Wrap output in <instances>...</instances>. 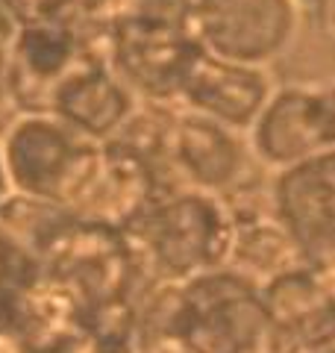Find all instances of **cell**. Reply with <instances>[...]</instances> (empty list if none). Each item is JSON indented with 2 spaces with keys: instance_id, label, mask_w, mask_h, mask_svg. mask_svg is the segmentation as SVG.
<instances>
[{
  "instance_id": "6da1fadb",
  "label": "cell",
  "mask_w": 335,
  "mask_h": 353,
  "mask_svg": "<svg viewBox=\"0 0 335 353\" xmlns=\"http://www.w3.org/2000/svg\"><path fill=\"white\" fill-rule=\"evenodd\" d=\"M136 265L165 285H183L227 268L232 212L223 197L165 189L124 233Z\"/></svg>"
},
{
  "instance_id": "7a4b0ae2",
  "label": "cell",
  "mask_w": 335,
  "mask_h": 353,
  "mask_svg": "<svg viewBox=\"0 0 335 353\" xmlns=\"http://www.w3.org/2000/svg\"><path fill=\"white\" fill-rule=\"evenodd\" d=\"M168 312V336L180 353H279L262 285L218 268L183 285Z\"/></svg>"
},
{
  "instance_id": "3957f363",
  "label": "cell",
  "mask_w": 335,
  "mask_h": 353,
  "mask_svg": "<svg viewBox=\"0 0 335 353\" xmlns=\"http://www.w3.org/2000/svg\"><path fill=\"white\" fill-rule=\"evenodd\" d=\"M103 57L141 103L176 106L200 48L185 24V6L148 0L109 27Z\"/></svg>"
},
{
  "instance_id": "277c9868",
  "label": "cell",
  "mask_w": 335,
  "mask_h": 353,
  "mask_svg": "<svg viewBox=\"0 0 335 353\" xmlns=\"http://www.w3.org/2000/svg\"><path fill=\"white\" fill-rule=\"evenodd\" d=\"M97 141L80 136L50 112H18L0 153L15 201L41 203L65 215Z\"/></svg>"
},
{
  "instance_id": "5b68a950",
  "label": "cell",
  "mask_w": 335,
  "mask_h": 353,
  "mask_svg": "<svg viewBox=\"0 0 335 353\" xmlns=\"http://www.w3.org/2000/svg\"><path fill=\"white\" fill-rule=\"evenodd\" d=\"M294 0H188L185 24L197 48L218 59L247 62L259 68L288 53L300 32Z\"/></svg>"
},
{
  "instance_id": "8992f818",
  "label": "cell",
  "mask_w": 335,
  "mask_h": 353,
  "mask_svg": "<svg viewBox=\"0 0 335 353\" xmlns=\"http://www.w3.org/2000/svg\"><path fill=\"white\" fill-rule=\"evenodd\" d=\"M256 165L283 171L335 148V83H285L267 97L247 130Z\"/></svg>"
},
{
  "instance_id": "52a82bcc",
  "label": "cell",
  "mask_w": 335,
  "mask_h": 353,
  "mask_svg": "<svg viewBox=\"0 0 335 353\" xmlns=\"http://www.w3.org/2000/svg\"><path fill=\"white\" fill-rule=\"evenodd\" d=\"M267 197L309 265H335V148L274 171Z\"/></svg>"
},
{
  "instance_id": "ba28073f",
  "label": "cell",
  "mask_w": 335,
  "mask_h": 353,
  "mask_svg": "<svg viewBox=\"0 0 335 353\" xmlns=\"http://www.w3.org/2000/svg\"><path fill=\"white\" fill-rule=\"evenodd\" d=\"M141 109L132 88L112 71L103 50H94L56 85L48 112L92 141H112Z\"/></svg>"
},
{
  "instance_id": "9c48e42d",
  "label": "cell",
  "mask_w": 335,
  "mask_h": 353,
  "mask_svg": "<svg viewBox=\"0 0 335 353\" xmlns=\"http://www.w3.org/2000/svg\"><path fill=\"white\" fill-rule=\"evenodd\" d=\"M274 88L276 83L271 80L267 68L218 59L200 50L180 88L176 106L247 136Z\"/></svg>"
},
{
  "instance_id": "30bf717a",
  "label": "cell",
  "mask_w": 335,
  "mask_h": 353,
  "mask_svg": "<svg viewBox=\"0 0 335 353\" xmlns=\"http://www.w3.org/2000/svg\"><path fill=\"white\" fill-rule=\"evenodd\" d=\"M32 271H36L32 250L0 227V341L9 339L27 303V294H32V280H36Z\"/></svg>"
},
{
  "instance_id": "8fae6325",
  "label": "cell",
  "mask_w": 335,
  "mask_h": 353,
  "mask_svg": "<svg viewBox=\"0 0 335 353\" xmlns=\"http://www.w3.org/2000/svg\"><path fill=\"white\" fill-rule=\"evenodd\" d=\"M21 18L12 0H0V109L12 106V65Z\"/></svg>"
},
{
  "instance_id": "7c38bea8",
  "label": "cell",
  "mask_w": 335,
  "mask_h": 353,
  "mask_svg": "<svg viewBox=\"0 0 335 353\" xmlns=\"http://www.w3.org/2000/svg\"><path fill=\"white\" fill-rule=\"evenodd\" d=\"M9 203H12V189H9V176H6V168H3V153H0V221H3Z\"/></svg>"
},
{
  "instance_id": "4fadbf2b",
  "label": "cell",
  "mask_w": 335,
  "mask_h": 353,
  "mask_svg": "<svg viewBox=\"0 0 335 353\" xmlns=\"http://www.w3.org/2000/svg\"><path fill=\"white\" fill-rule=\"evenodd\" d=\"M294 3L303 9V12H327L335 0H294Z\"/></svg>"
},
{
  "instance_id": "5bb4252c",
  "label": "cell",
  "mask_w": 335,
  "mask_h": 353,
  "mask_svg": "<svg viewBox=\"0 0 335 353\" xmlns=\"http://www.w3.org/2000/svg\"><path fill=\"white\" fill-rule=\"evenodd\" d=\"M306 353H335V341H332V345H323V347H315V350H306Z\"/></svg>"
},
{
  "instance_id": "9a60e30c",
  "label": "cell",
  "mask_w": 335,
  "mask_h": 353,
  "mask_svg": "<svg viewBox=\"0 0 335 353\" xmlns=\"http://www.w3.org/2000/svg\"><path fill=\"white\" fill-rule=\"evenodd\" d=\"M168 3H174V6H185L188 0H168Z\"/></svg>"
},
{
  "instance_id": "2e32d148",
  "label": "cell",
  "mask_w": 335,
  "mask_h": 353,
  "mask_svg": "<svg viewBox=\"0 0 335 353\" xmlns=\"http://www.w3.org/2000/svg\"><path fill=\"white\" fill-rule=\"evenodd\" d=\"M12 3H15V0H12Z\"/></svg>"
}]
</instances>
